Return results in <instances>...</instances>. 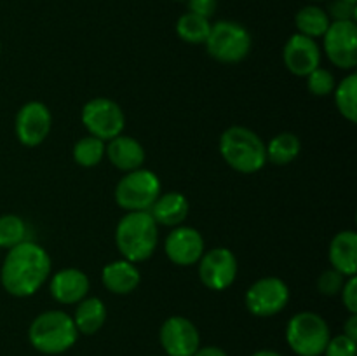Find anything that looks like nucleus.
Wrapping results in <instances>:
<instances>
[{
  "instance_id": "2eb2a0df",
  "label": "nucleus",
  "mask_w": 357,
  "mask_h": 356,
  "mask_svg": "<svg viewBox=\"0 0 357 356\" xmlns=\"http://www.w3.org/2000/svg\"><path fill=\"white\" fill-rule=\"evenodd\" d=\"M284 65L293 75L307 77L319 66L321 49L314 38L302 34H295L288 38L282 49Z\"/></svg>"
},
{
  "instance_id": "2f4dec72",
  "label": "nucleus",
  "mask_w": 357,
  "mask_h": 356,
  "mask_svg": "<svg viewBox=\"0 0 357 356\" xmlns=\"http://www.w3.org/2000/svg\"><path fill=\"white\" fill-rule=\"evenodd\" d=\"M342 302L351 314H357V279L351 276L342 286Z\"/></svg>"
},
{
  "instance_id": "5701e85b",
  "label": "nucleus",
  "mask_w": 357,
  "mask_h": 356,
  "mask_svg": "<svg viewBox=\"0 0 357 356\" xmlns=\"http://www.w3.org/2000/svg\"><path fill=\"white\" fill-rule=\"evenodd\" d=\"M330 23L331 20L326 10L317 6L302 7L295 16V27L298 30L296 34H302L314 40L326 34Z\"/></svg>"
},
{
  "instance_id": "f3484780",
  "label": "nucleus",
  "mask_w": 357,
  "mask_h": 356,
  "mask_svg": "<svg viewBox=\"0 0 357 356\" xmlns=\"http://www.w3.org/2000/svg\"><path fill=\"white\" fill-rule=\"evenodd\" d=\"M107 154L108 161L114 164L117 170L126 171H135L139 170L145 163V149H143L142 143L138 142L132 136L119 135L114 140H110L107 145Z\"/></svg>"
},
{
  "instance_id": "c756f323",
  "label": "nucleus",
  "mask_w": 357,
  "mask_h": 356,
  "mask_svg": "<svg viewBox=\"0 0 357 356\" xmlns=\"http://www.w3.org/2000/svg\"><path fill=\"white\" fill-rule=\"evenodd\" d=\"M356 341L349 339L347 335H337L330 339L323 355L326 356H356Z\"/></svg>"
},
{
  "instance_id": "f03ea898",
  "label": "nucleus",
  "mask_w": 357,
  "mask_h": 356,
  "mask_svg": "<svg viewBox=\"0 0 357 356\" xmlns=\"http://www.w3.org/2000/svg\"><path fill=\"white\" fill-rule=\"evenodd\" d=\"M115 244L124 260H149L159 244V225L149 212H128L117 223Z\"/></svg>"
},
{
  "instance_id": "c9c22d12",
  "label": "nucleus",
  "mask_w": 357,
  "mask_h": 356,
  "mask_svg": "<svg viewBox=\"0 0 357 356\" xmlns=\"http://www.w3.org/2000/svg\"><path fill=\"white\" fill-rule=\"evenodd\" d=\"M251 356H281V355H279V353H275V351H267V349H265V351H258V353H255V355H251Z\"/></svg>"
},
{
  "instance_id": "a878e982",
  "label": "nucleus",
  "mask_w": 357,
  "mask_h": 356,
  "mask_svg": "<svg viewBox=\"0 0 357 356\" xmlns=\"http://www.w3.org/2000/svg\"><path fill=\"white\" fill-rule=\"evenodd\" d=\"M105 150L107 145L103 140L91 135L84 136L73 145V161L82 168H94L103 161Z\"/></svg>"
},
{
  "instance_id": "f704fd0d",
  "label": "nucleus",
  "mask_w": 357,
  "mask_h": 356,
  "mask_svg": "<svg viewBox=\"0 0 357 356\" xmlns=\"http://www.w3.org/2000/svg\"><path fill=\"white\" fill-rule=\"evenodd\" d=\"M192 356H227V355L223 349L215 348V346H206V348H199Z\"/></svg>"
},
{
  "instance_id": "412c9836",
  "label": "nucleus",
  "mask_w": 357,
  "mask_h": 356,
  "mask_svg": "<svg viewBox=\"0 0 357 356\" xmlns=\"http://www.w3.org/2000/svg\"><path fill=\"white\" fill-rule=\"evenodd\" d=\"M105 321H107V307L103 300L98 297H86L80 300L73 314L77 332L84 335H93L103 327Z\"/></svg>"
},
{
  "instance_id": "4468645a",
  "label": "nucleus",
  "mask_w": 357,
  "mask_h": 356,
  "mask_svg": "<svg viewBox=\"0 0 357 356\" xmlns=\"http://www.w3.org/2000/svg\"><path fill=\"white\" fill-rule=\"evenodd\" d=\"M160 344L167 356H192L199 349L201 337L190 320L171 316L160 327Z\"/></svg>"
},
{
  "instance_id": "cd10ccee",
  "label": "nucleus",
  "mask_w": 357,
  "mask_h": 356,
  "mask_svg": "<svg viewBox=\"0 0 357 356\" xmlns=\"http://www.w3.org/2000/svg\"><path fill=\"white\" fill-rule=\"evenodd\" d=\"M335 86L337 84H335L333 73L326 68L317 66L314 72L307 75V87H309L310 94H314V96H328V94L333 93Z\"/></svg>"
},
{
  "instance_id": "aec40b11",
  "label": "nucleus",
  "mask_w": 357,
  "mask_h": 356,
  "mask_svg": "<svg viewBox=\"0 0 357 356\" xmlns=\"http://www.w3.org/2000/svg\"><path fill=\"white\" fill-rule=\"evenodd\" d=\"M331 267L351 278L357 272V234L354 230H342L330 243Z\"/></svg>"
},
{
  "instance_id": "7ed1b4c3",
  "label": "nucleus",
  "mask_w": 357,
  "mask_h": 356,
  "mask_svg": "<svg viewBox=\"0 0 357 356\" xmlns=\"http://www.w3.org/2000/svg\"><path fill=\"white\" fill-rule=\"evenodd\" d=\"M218 147L223 161L239 173H257L267 163L264 140L244 126L225 129L220 136Z\"/></svg>"
},
{
  "instance_id": "58836bf2",
  "label": "nucleus",
  "mask_w": 357,
  "mask_h": 356,
  "mask_svg": "<svg viewBox=\"0 0 357 356\" xmlns=\"http://www.w3.org/2000/svg\"><path fill=\"white\" fill-rule=\"evenodd\" d=\"M316 2H323V0H316Z\"/></svg>"
},
{
  "instance_id": "e433bc0d",
  "label": "nucleus",
  "mask_w": 357,
  "mask_h": 356,
  "mask_svg": "<svg viewBox=\"0 0 357 356\" xmlns=\"http://www.w3.org/2000/svg\"><path fill=\"white\" fill-rule=\"evenodd\" d=\"M347 2H351V3H357V0H347Z\"/></svg>"
},
{
  "instance_id": "ddd939ff",
  "label": "nucleus",
  "mask_w": 357,
  "mask_h": 356,
  "mask_svg": "<svg viewBox=\"0 0 357 356\" xmlns=\"http://www.w3.org/2000/svg\"><path fill=\"white\" fill-rule=\"evenodd\" d=\"M164 251L174 265L188 267L201 260L204 253V237L194 227H173L164 241Z\"/></svg>"
},
{
  "instance_id": "b1692460",
  "label": "nucleus",
  "mask_w": 357,
  "mask_h": 356,
  "mask_svg": "<svg viewBox=\"0 0 357 356\" xmlns=\"http://www.w3.org/2000/svg\"><path fill=\"white\" fill-rule=\"evenodd\" d=\"M209 30H211L209 20L197 16L194 13H185L183 16H180L176 23V34L187 44H204L209 35Z\"/></svg>"
},
{
  "instance_id": "bb28decb",
  "label": "nucleus",
  "mask_w": 357,
  "mask_h": 356,
  "mask_svg": "<svg viewBox=\"0 0 357 356\" xmlns=\"http://www.w3.org/2000/svg\"><path fill=\"white\" fill-rule=\"evenodd\" d=\"M24 236H26V225L21 216L13 215V213L0 216V248L9 250L23 243Z\"/></svg>"
},
{
  "instance_id": "9b49d317",
  "label": "nucleus",
  "mask_w": 357,
  "mask_h": 356,
  "mask_svg": "<svg viewBox=\"0 0 357 356\" xmlns=\"http://www.w3.org/2000/svg\"><path fill=\"white\" fill-rule=\"evenodd\" d=\"M199 264V279L202 285L215 292L227 290L237 276V258L229 248H211L204 251Z\"/></svg>"
},
{
  "instance_id": "423d86ee",
  "label": "nucleus",
  "mask_w": 357,
  "mask_h": 356,
  "mask_svg": "<svg viewBox=\"0 0 357 356\" xmlns=\"http://www.w3.org/2000/svg\"><path fill=\"white\" fill-rule=\"evenodd\" d=\"M114 195L119 208L126 212H149L160 195V180L153 171L139 168L119 180Z\"/></svg>"
},
{
  "instance_id": "a211bd4d",
  "label": "nucleus",
  "mask_w": 357,
  "mask_h": 356,
  "mask_svg": "<svg viewBox=\"0 0 357 356\" xmlns=\"http://www.w3.org/2000/svg\"><path fill=\"white\" fill-rule=\"evenodd\" d=\"M138 267L132 262L124 260H114L108 265H105L103 272H101V281H103L105 288L108 292L115 293V295H128L132 293L139 285Z\"/></svg>"
},
{
  "instance_id": "ea45409f",
  "label": "nucleus",
  "mask_w": 357,
  "mask_h": 356,
  "mask_svg": "<svg viewBox=\"0 0 357 356\" xmlns=\"http://www.w3.org/2000/svg\"><path fill=\"white\" fill-rule=\"evenodd\" d=\"M0 49H2V45H0Z\"/></svg>"
},
{
  "instance_id": "7c9ffc66",
  "label": "nucleus",
  "mask_w": 357,
  "mask_h": 356,
  "mask_svg": "<svg viewBox=\"0 0 357 356\" xmlns=\"http://www.w3.org/2000/svg\"><path fill=\"white\" fill-rule=\"evenodd\" d=\"M326 13L333 21H356L357 7L347 0H331Z\"/></svg>"
},
{
  "instance_id": "4c0bfd02",
  "label": "nucleus",
  "mask_w": 357,
  "mask_h": 356,
  "mask_svg": "<svg viewBox=\"0 0 357 356\" xmlns=\"http://www.w3.org/2000/svg\"><path fill=\"white\" fill-rule=\"evenodd\" d=\"M178 2H187V0H178Z\"/></svg>"
},
{
  "instance_id": "c85d7f7f",
  "label": "nucleus",
  "mask_w": 357,
  "mask_h": 356,
  "mask_svg": "<svg viewBox=\"0 0 357 356\" xmlns=\"http://www.w3.org/2000/svg\"><path fill=\"white\" fill-rule=\"evenodd\" d=\"M344 283H345V276L342 274V272H338L337 269L331 267V269H326V271L319 276V279H317V288H319V292L323 293V295L333 297L342 292Z\"/></svg>"
},
{
  "instance_id": "6e6552de",
  "label": "nucleus",
  "mask_w": 357,
  "mask_h": 356,
  "mask_svg": "<svg viewBox=\"0 0 357 356\" xmlns=\"http://www.w3.org/2000/svg\"><path fill=\"white\" fill-rule=\"evenodd\" d=\"M80 119L89 135L103 142H110L122 135L126 126V115L121 105L108 98H93L87 101L82 107Z\"/></svg>"
},
{
  "instance_id": "473e14b6",
  "label": "nucleus",
  "mask_w": 357,
  "mask_h": 356,
  "mask_svg": "<svg viewBox=\"0 0 357 356\" xmlns=\"http://www.w3.org/2000/svg\"><path fill=\"white\" fill-rule=\"evenodd\" d=\"M187 2L188 13H194L197 16L206 17V20H209L215 14L216 6H218V0H187Z\"/></svg>"
},
{
  "instance_id": "6ab92c4d",
  "label": "nucleus",
  "mask_w": 357,
  "mask_h": 356,
  "mask_svg": "<svg viewBox=\"0 0 357 356\" xmlns=\"http://www.w3.org/2000/svg\"><path fill=\"white\" fill-rule=\"evenodd\" d=\"M190 212L187 195L181 192H166L160 194L149 209L152 218L155 220L157 225L166 227H178L185 222Z\"/></svg>"
},
{
  "instance_id": "1a4fd4ad",
  "label": "nucleus",
  "mask_w": 357,
  "mask_h": 356,
  "mask_svg": "<svg viewBox=\"0 0 357 356\" xmlns=\"http://www.w3.org/2000/svg\"><path fill=\"white\" fill-rule=\"evenodd\" d=\"M246 307L253 316L268 318L281 313L289 302V288L281 278L267 276L248 288Z\"/></svg>"
},
{
  "instance_id": "393cba45",
  "label": "nucleus",
  "mask_w": 357,
  "mask_h": 356,
  "mask_svg": "<svg viewBox=\"0 0 357 356\" xmlns=\"http://www.w3.org/2000/svg\"><path fill=\"white\" fill-rule=\"evenodd\" d=\"M335 105H337L338 112L347 119L349 122L357 121V75L344 77L338 86H335Z\"/></svg>"
},
{
  "instance_id": "20e7f679",
  "label": "nucleus",
  "mask_w": 357,
  "mask_h": 356,
  "mask_svg": "<svg viewBox=\"0 0 357 356\" xmlns=\"http://www.w3.org/2000/svg\"><path fill=\"white\" fill-rule=\"evenodd\" d=\"M77 332L73 318L63 311H45L31 321L28 328V339L37 351L44 355H59L77 342Z\"/></svg>"
},
{
  "instance_id": "39448f33",
  "label": "nucleus",
  "mask_w": 357,
  "mask_h": 356,
  "mask_svg": "<svg viewBox=\"0 0 357 356\" xmlns=\"http://www.w3.org/2000/svg\"><path fill=\"white\" fill-rule=\"evenodd\" d=\"M330 327L312 311L296 313L286 327V341L298 356H319L330 342Z\"/></svg>"
},
{
  "instance_id": "f257e3e1",
  "label": "nucleus",
  "mask_w": 357,
  "mask_h": 356,
  "mask_svg": "<svg viewBox=\"0 0 357 356\" xmlns=\"http://www.w3.org/2000/svg\"><path fill=\"white\" fill-rule=\"evenodd\" d=\"M51 274V257L40 244L23 241L9 248L0 269V283L9 295L24 299L40 290Z\"/></svg>"
},
{
  "instance_id": "4be33fe9",
  "label": "nucleus",
  "mask_w": 357,
  "mask_h": 356,
  "mask_svg": "<svg viewBox=\"0 0 357 356\" xmlns=\"http://www.w3.org/2000/svg\"><path fill=\"white\" fill-rule=\"evenodd\" d=\"M300 150H302V143H300L298 136L293 133H279L268 142V145H265L267 161H271L275 166L291 164L298 157Z\"/></svg>"
},
{
  "instance_id": "0eeeda50",
  "label": "nucleus",
  "mask_w": 357,
  "mask_h": 356,
  "mask_svg": "<svg viewBox=\"0 0 357 356\" xmlns=\"http://www.w3.org/2000/svg\"><path fill=\"white\" fill-rule=\"evenodd\" d=\"M206 49L209 56L220 63H239L250 54L251 35L236 21H218L211 24Z\"/></svg>"
},
{
  "instance_id": "9d476101",
  "label": "nucleus",
  "mask_w": 357,
  "mask_h": 356,
  "mask_svg": "<svg viewBox=\"0 0 357 356\" xmlns=\"http://www.w3.org/2000/svg\"><path fill=\"white\" fill-rule=\"evenodd\" d=\"M323 47L328 59L342 70L357 66V24L356 21H331L323 35Z\"/></svg>"
},
{
  "instance_id": "72a5a7b5",
  "label": "nucleus",
  "mask_w": 357,
  "mask_h": 356,
  "mask_svg": "<svg viewBox=\"0 0 357 356\" xmlns=\"http://www.w3.org/2000/svg\"><path fill=\"white\" fill-rule=\"evenodd\" d=\"M345 332L344 335H347L349 339H352V341H357V314H351L347 320V323H345Z\"/></svg>"
},
{
  "instance_id": "f8f14e48",
  "label": "nucleus",
  "mask_w": 357,
  "mask_h": 356,
  "mask_svg": "<svg viewBox=\"0 0 357 356\" xmlns=\"http://www.w3.org/2000/svg\"><path fill=\"white\" fill-rule=\"evenodd\" d=\"M52 115L42 101H28L17 110L14 129L16 138L24 147H37L51 133Z\"/></svg>"
},
{
  "instance_id": "dca6fc26",
  "label": "nucleus",
  "mask_w": 357,
  "mask_h": 356,
  "mask_svg": "<svg viewBox=\"0 0 357 356\" xmlns=\"http://www.w3.org/2000/svg\"><path fill=\"white\" fill-rule=\"evenodd\" d=\"M49 292L52 299L61 304H79L89 292V278L80 269H61L51 278Z\"/></svg>"
}]
</instances>
